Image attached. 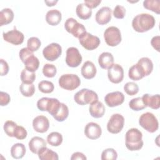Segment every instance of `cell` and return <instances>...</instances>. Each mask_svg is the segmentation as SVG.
I'll use <instances>...</instances> for the list:
<instances>
[{
    "mask_svg": "<svg viewBox=\"0 0 160 160\" xmlns=\"http://www.w3.org/2000/svg\"><path fill=\"white\" fill-rule=\"evenodd\" d=\"M98 63L102 69H108L114 64V57L109 52H103L98 58Z\"/></svg>",
    "mask_w": 160,
    "mask_h": 160,
    "instance_id": "obj_23",
    "label": "cell"
},
{
    "mask_svg": "<svg viewBox=\"0 0 160 160\" xmlns=\"http://www.w3.org/2000/svg\"><path fill=\"white\" fill-rule=\"evenodd\" d=\"M19 55L21 61L24 63L27 58H28L31 55H33V52L29 50L28 48H23L19 51Z\"/></svg>",
    "mask_w": 160,
    "mask_h": 160,
    "instance_id": "obj_45",
    "label": "cell"
},
{
    "mask_svg": "<svg viewBox=\"0 0 160 160\" xmlns=\"http://www.w3.org/2000/svg\"><path fill=\"white\" fill-rule=\"evenodd\" d=\"M104 38L108 46H116L121 41V31L116 26H110L104 32Z\"/></svg>",
    "mask_w": 160,
    "mask_h": 160,
    "instance_id": "obj_7",
    "label": "cell"
},
{
    "mask_svg": "<svg viewBox=\"0 0 160 160\" xmlns=\"http://www.w3.org/2000/svg\"><path fill=\"white\" fill-rule=\"evenodd\" d=\"M41 44V41L37 37H31L27 41L28 48L32 52L36 51L40 48Z\"/></svg>",
    "mask_w": 160,
    "mask_h": 160,
    "instance_id": "obj_41",
    "label": "cell"
},
{
    "mask_svg": "<svg viewBox=\"0 0 160 160\" xmlns=\"http://www.w3.org/2000/svg\"><path fill=\"white\" fill-rule=\"evenodd\" d=\"M32 127L35 131L44 133L46 132L49 128V120L44 116H38L32 121Z\"/></svg>",
    "mask_w": 160,
    "mask_h": 160,
    "instance_id": "obj_17",
    "label": "cell"
},
{
    "mask_svg": "<svg viewBox=\"0 0 160 160\" xmlns=\"http://www.w3.org/2000/svg\"><path fill=\"white\" fill-rule=\"evenodd\" d=\"M38 157L41 160H58V154L51 149L44 147L41 148L38 153Z\"/></svg>",
    "mask_w": 160,
    "mask_h": 160,
    "instance_id": "obj_25",
    "label": "cell"
},
{
    "mask_svg": "<svg viewBox=\"0 0 160 160\" xmlns=\"http://www.w3.org/2000/svg\"><path fill=\"white\" fill-rule=\"evenodd\" d=\"M82 56L79 50L75 47H70L66 51V62L67 65L71 68H76L82 62Z\"/></svg>",
    "mask_w": 160,
    "mask_h": 160,
    "instance_id": "obj_11",
    "label": "cell"
},
{
    "mask_svg": "<svg viewBox=\"0 0 160 160\" xmlns=\"http://www.w3.org/2000/svg\"><path fill=\"white\" fill-rule=\"evenodd\" d=\"M57 72L56 68L51 64H46L42 68V73L47 78H53Z\"/></svg>",
    "mask_w": 160,
    "mask_h": 160,
    "instance_id": "obj_42",
    "label": "cell"
},
{
    "mask_svg": "<svg viewBox=\"0 0 160 160\" xmlns=\"http://www.w3.org/2000/svg\"><path fill=\"white\" fill-rule=\"evenodd\" d=\"M64 28L67 32L72 34L74 37L78 39L86 32L84 25L78 22L77 20L72 18H69L66 19L64 23Z\"/></svg>",
    "mask_w": 160,
    "mask_h": 160,
    "instance_id": "obj_6",
    "label": "cell"
},
{
    "mask_svg": "<svg viewBox=\"0 0 160 160\" xmlns=\"http://www.w3.org/2000/svg\"><path fill=\"white\" fill-rule=\"evenodd\" d=\"M28 145L30 151L32 153L38 154L41 148L46 146V142L41 137L34 136L29 141Z\"/></svg>",
    "mask_w": 160,
    "mask_h": 160,
    "instance_id": "obj_21",
    "label": "cell"
},
{
    "mask_svg": "<svg viewBox=\"0 0 160 160\" xmlns=\"http://www.w3.org/2000/svg\"><path fill=\"white\" fill-rule=\"evenodd\" d=\"M27 131L24 127L21 126H17L14 131V137H15L18 139L22 140L24 139L27 137Z\"/></svg>",
    "mask_w": 160,
    "mask_h": 160,
    "instance_id": "obj_43",
    "label": "cell"
},
{
    "mask_svg": "<svg viewBox=\"0 0 160 160\" xmlns=\"http://www.w3.org/2000/svg\"><path fill=\"white\" fill-rule=\"evenodd\" d=\"M62 53V48L58 44L52 42L45 47L42 50L44 58L49 61H54L57 59Z\"/></svg>",
    "mask_w": 160,
    "mask_h": 160,
    "instance_id": "obj_10",
    "label": "cell"
},
{
    "mask_svg": "<svg viewBox=\"0 0 160 160\" xmlns=\"http://www.w3.org/2000/svg\"><path fill=\"white\" fill-rule=\"evenodd\" d=\"M69 115V109L68 107L62 102H61L60 108L58 109L56 114L53 116V118L59 122L64 121Z\"/></svg>",
    "mask_w": 160,
    "mask_h": 160,
    "instance_id": "obj_31",
    "label": "cell"
},
{
    "mask_svg": "<svg viewBox=\"0 0 160 160\" xmlns=\"http://www.w3.org/2000/svg\"><path fill=\"white\" fill-rule=\"evenodd\" d=\"M129 78L133 81H139L144 78L142 74H141L137 64L132 66L128 72Z\"/></svg>",
    "mask_w": 160,
    "mask_h": 160,
    "instance_id": "obj_36",
    "label": "cell"
},
{
    "mask_svg": "<svg viewBox=\"0 0 160 160\" xmlns=\"http://www.w3.org/2000/svg\"><path fill=\"white\" fill-rule=\"evenodd\" d=\"M44 2L48 6H53L58 2V1H45Z\"/></svg>",
    "mask_w": 160,
    "mask_h": 160,
    "instance_id": "obj_51",
    "label": "cell"
},
{
    "mask_svg": "<svg viewBox=\"0 0 160 160\" xmlns=\"http://www.w3.org/2000/svg\"><path fill=\"white\" fill-rule=\"evenodd\" d=\"M129 106L132 110L136 111L142 110L146 108L142 101V98L140 97L132 99L129 102Z\"/></svg>",
    "mask_w": 160,
    "mask_h": 160,
    "instance_id": "obj_34",
    "label": "cell"
},
{
    "mask_svg": "<svg viewBox=\"0 0 160 160\" xmlns=\"http://www.w3.org/2000/svg\"><path fill=\"white\" fill-rule=\"evenodd\" d=\"M74 101L79 105L91 104L98 101V96L92 90L83 88L74 96Z\"/></svg>",
    "mask_w": 160,
    "mask_h": 160,
    "instance_id": "obj_3",
    "label": "cell"
},
{
    "mask_svg": "<svg viewBox=\"0 0 160 160\" xmlns=\"http://www.w3.org/2000/svg\"><path fill=\"white\" fill-rule=\"evenodd\" d=\"M137 65L144 77L149 75L153 70V63L152 61L147 57H143L139 59Z\"/></svg>",
    "mask_w": 160,
    "mask_h": 160,
    "instance_id": "obj_18",
    "label": "cell"
},
{
    "mask_svg": "<svg viewBox=\"0 0 160 160\" xmlns=\"http://www.w3.org/2000/svg\"><path fill=\"white\" fill-rule=\"evenodd\" d=\"M84 134L90 139H97L101 136L102 129L98 124L90 122L85 126Z\"/></svg>",
    "mask_w": 160,
    "mask_h": 160,
    "instance_id": "obj_15",
    "label": "cell"
},
{
    "mask_svg": "<svg viewBox=\"0 0 160 160\" xmlns=\"http://www.w3.org/2000/svg\"><path fill=\"white\" fill-rule=\"evenodd\" d=\"M118 158V153L113 148L104 149L101 154L102 160H115Z\"/></svg>",
    "mask_w": 160,
    "mask_h": 160,
    "instance_id": "obj_40",
    "label": "cell"
},
{
    "mask_svg": "<svg viewBox=\"0 0 160 160\" xmlns=\"http://www.w3.org/2000/svg\"><path fill=\"white\" fill-rule=\"evenodd\" d=\"M155 23V19L152 15L148 13H141L133 18L132 26L136 32H144L154 28Z\"/></svg>",
    "mask_w": 160,
    "mask_h": 160,
    "instance_id": "obj_1",
    "label": "cell"
},
{
    "mask_svg": "<svg viewBox=\"0 0 160 160\" xmlns=\"http://www.w3.org/2000/svg\"><path fill=\"white\" fill-rule=\"evenodd\" d=\"M124 124V118L120 114H112L107 124L108 131L112 134H118L121 131Z\"/></svg>",
    "mask_w": 160,
    "mask_h": 160,
    "instance_id": "obj_8",
    "label": "cell"
},
{
    "mask_svg": "<svg viewBox=\"0 0 160 160\" xmlns=\"http://www.w3.org/2000/svg\"><path fill=\"white\" fill-rule=\"evenodd\" d=\"M124 95L120 91H114L108 93L104 97V101L109 107H115L123 103Z\"/></svg>",
    "mask_w": 160,
    "mask_h": 160,
    "instance_id": "obj_14",
    "label": "cell"
},
{
    "mask_svg": "<svg viewBox=\"0 0 160 160\" xmlns=\"http://www.w3.org/2000/svg\"><path fill=\"white\" fill-rule=\"evenodd\" d=\"M101 2V0H84V4L90 9H93L99 6Z\"/></svg>",
    "mask_w": 160,
    "mask_h": 160,
    "instance_id": "obj_48",
    "label": "cell"
},
{
    "mask_svg": "<svg viewBox=\"0 0 160 160\" xmlns=\"http://www.w3.org/2000/svg\"><path fill=\"white\" fill-rule=\"evenodd\" d=\"M96 68L94 63L90 61H86L81 69V72L82 76L87 79H90L93 78L96 74Z\"/></svg>",
    "mask_w": 160,
    "mask_h": 160,
    "instance_id": "obj_19",
    "label": "cell"
},
{
    "mask_svg": "<svg viewBox=\"0 0 160 160\" xmlns=\"http://www.w3.org/2000/svg\"><path fill=\"white\" fill-rule=\"evenodd\" d=\"M77 16L81 19H88L92 15V10L84 3L79 4L76 8Z\"/></svg>",
    "mask_w": 160,
    "mask_h": 160,
    "instance_id": "obj_26",
    "label": "cell"
},
{
    "mask_svg": "<svg viewBox=\"0 0 160 160\" xmlns=\"http://www.w3.org/2000/svg\"><path fill=\"white\" fill-rule=\"evenodd\" d=\"M126 14V9L121 5H116L113 11V16L117 19H123Z\"/></svg>",
    "mask_w": 160,
    "mask_h": 160,
    "instance_id": "obj_44",
    "label": "cell"
},
{
    "mask_svg": "<svg viewBox=\"0 0 160 160\" xmlns=\"http://www.w3.org/2000/svg\"><path fill=\"white\" fill-rule=\"evenodd\" d=\"M124 91L129 96L136 94L139 91L138 85L134 82H128L124 86Z\"/></svg>",
    "mask_w": 160,
    "mask_h": 160,
    "instance_id": "obj_38",
    "label": "cell"
},
{
    "mask_svg": "<svg viewBox=\"0 0 160 160\" xmlns=\"http://www.w3.org/2000/svg\"><path fill=\"white\" fill-rule=\"evenodd\" d=\"M36 79V74L34 72L28 71L24 69L21 72V80L22 82L25 84H32Z\"/></svg>",
    "mask_w": 160,
    "mask_h": 160,
    "instance_id": "obj_35",
    "label": "cell"
},
{
    "mask_svg": "<svg viewBox=\"0 0 160 160\" xmlns=\"http://www.w3.org/2000/svg\"><path fill=\"white\" fill-rule=\"evenodd\" d=\"M26 153V147L22 143H16L11 148V156L16 159H21Z\"/></svg>",
    "mask_w": 160,
    "mask_h": 160,
    "instance_id": "obj_28",
    "label": "cell"
},
{
    "mask_svg": "<svg viewBox=\"0 0 160 160\" xmlns=\"http://www.w3.org/2000/svg\"><path fill=\"white\" fill-rule=\"evenodd\" d=\"M139 124L142 128L151 133L156 132L159 128V122L156 117L149 112L143 113L140 116Z\"/></svg>",
    "mask_w": 160,
    "mask_h": 160,
    "instance_id": "obj_4",
    "label": "cell"
},
{
    "mask_svg": "<svg viewBox=\"0 0 160 160\" xmlns=\"http://www.w3.org/2000/svg\"><path fill=\"white\" fill-rule=\"evenodd\" d=\"M2 37L5 41L14 45H19L22 44L24 39L22 32L16 29L7 32H3Z\"/></svg>",
    "mask_w": 160,
    "mask_h": 160,
    "instance_id": "obj_13",
    "label": "cell"
},
{
    "mask_svg": "<svg viewBox=\"0 0 160 160\" xmlns=\"http://www.w3.org/2000/svg\"><path fill=\"white\" fill-rule=\"evenodd\" d=\"M8 72L9 66L8 62L5 60L1 59V76H5L8 73Z\"/></svg>",
    "mask_w": 160,
    "mask_h": 160,
    "instance_id": "obj_47",
    "label": "cell"
},
{
    "mask_svg": "<svg viewBox=\"0 0 160 160\" xmlns=\"http://www.w3.org/2000/svg\"><path fill=\"white\" fill-rule=\"evenodd\" d=\"M89 111L92 117L94 118H102L105 113V107L101 102L97 101L90 104Z\"/></svg>",
    "mask_w": 160,
    "mask_h": 160,
    "instance_id": "obj_22",
    "label": "cell"
},
{
    "mask_svg": "<svg viewBox=\"0 0 160 160\" xmlns=\"http://www.w3.org/2000/svg\"><path fill=\"white\" fill-rule=\"evenodd\" d=\"M14 12L10 8H4L0 12V26H2L4 25L8 24L11 23L14 19Z\"/></svg>",
    "mask_w": 160,
    "mask_h": 160,
    "instance_id": "obj_27",
    "label": "cell"
},
{
    "mask_svg": "<svg viewBox=\"0 0 160 160\" xmlns=\"http://www.w3.org/2000/svg\"><path fill=\"white\" fill-rule=\"evenodd\" d=\"M143 6L158 14H160V2L159 0H145L143 1Z\"/></svg>",
    "mask_w": 160,
    "mask_h": 160,
    "instance_id": "obj_32",
    "label": "cell"
},
{
    "mask_svg": "<svg viewBox=\"0 0 160 160\" xmlns=\"http://www.w3.org/2000/svg\"><path fill=\"white\" fill-rule=\"evenodd\" d=\"M61 12L58 9H51L47 12L46 15V22L51 26L58 25L61 21Z\"/></svg>",
    "mask_w": 160,
    "mask_h": 160,
    "instance_id": "obj_24",
    "label": "cell"
},
{
    "mask_svg": "<svg viewBox=\"0 0 160 160\" xmlns=\"http://www.w3.org/2000/svg\"><path fill=\"white\" fill-rule=\"evenodd\" d=\"M79 41L84 48L89 51L96 49L100 44L99 38L88 32L79 38Z\"/></svg>",
    "mask_w": 160,
    "mask_h": 160,
    "instance_id": "obj_9",
    "label": "cell"
},
{
    "mask_svg": "<svg viewBox=\"0 0 160 160\" xmlns=\"http://www.w3.org/2000/svg\"><path fill=\"white\" fill-rule=\"evenodd\" d=\"M62 136L58 132H52L47 137V142L52 146H59L62 142Z\"/></svg>",
    "mask_w": 160,
    "mask_h": 160,
    "instance_id": "obj_30",
    "label": "cell"
},
{
    "mask_svg": "<svg viewBox=\"0 0 160 160\" xmlns=\"http://www.w3.org/2000/svg\"><path fill=\"white\" fill-rule=\"evenodd\" d=\"M17 124L12 121H7L4 124V131L5 133L9 137H14V131L17 127Z\"/></svg>",
    "mask_w": 160,
    "mask_h": 160,
    "instance_id": "obj_39",
    "label": "cell"
},
{
    "mask_svg": "<svg viewBox=\"0 0 160 160\" xmlns=\"http://www.w3.org/2000/svg\"><path fill=\"white\" fill-rule=\"evenodd\" d=\"M142 99L146 107H149L153 109H158L160 107L159 94L150 95L145 94L142 96Z\"/></svg>",
    "mask_w": 160,
    "mask_h": 160,
    "instance_id": "obj_20",
    "label": "cell"
},
{
    "mask_svg": "<svg viewBox=\"0 0 160 160\" xmlns=\"http://www.w3.org/2000/svg\"><path fill=\"white\" fill-rule=\"evenodd\" d=\"M24 64L26 69L28 71L34 72L39 66V61L38 58L33 54L27 58Z\"/></svg>",
    "mask_w": 160,
    "mask_h": 160,
    "instance_id": "obj_29",
    "label": "cell"
},
{
    "mask_svg": "<svg viewBox=\"0 0 160 160\" xmlns=\"http://www.w3.org/2000/svg\"><path fill=\"white\" fill-rule=\"evenodd\" d=\"M108 69V77L111 82L118 84L122 81L124 78V70L121 65L113 64Z\"/></svg>",
    "mask_w": 160,
    "mask_h": 160,
    "instance_id": "obj_12",
    "label": "cell"
},
{
    "mask_svg": "<svg viewBox=\"0 0 160 160\" xmlns=\"http://www.w3.org/2000/svg\"><path fill=\"white\" fill-rule=\"evenodd\" d=\"M86 156L80 152H74L71 157V160H75V159H81V160H85L86 159Z\"/></svg>",
    "mask_w": 160,
    "mask_h": 160,
    "instance_id": "obj_50",
    "label": "cell"
},
{
    "mask_svg": "<svg viewBox=\"0 0 160 160\" xmlns=\"http://www.w3.org/2000/svg\"><path fill=\"white\" fill-rule=\"evenodd\" d=\"M111 14L112 9L109 7H102L96 14V21L100 25H104L111 21Z\"/></svg>",
    "mask_w": 160,
    "mask_h": 160,
    "instance_id": "obj_16",
    "label": "cell"
},
{
    "mask_svg": "<svg viewBox=\"0 0 160 160\" xmlns=\"http://www.w3.org/2000/svg\"><path fill=\"white\" fill-rule=\"evenodd\" d=\"M11 101L10 96L7 92L1 91L0 92V105L4 106L8 105Z\"/></svg>",
    "mask_w": 160,
    "mask_h": 160,
    "instance_id": "obj_46",
    "label": "cell"
},
{
    "mask_svg": "<svg viewBox=\"0 0 160 160\" xmlns=\"http://www.w3.org/2000/svg\"><path fill=\"white\" fill-rule=\"evenodd\" d=\"M20 92L25 97H31L35 92V87L33 84L22 82L19 86Z\"/></svg>",
    "mask_w": 160,
    "mask_h": 160,
    "instance_id": "obj_33",
    "label": "cell"
},
{
    "mask_svg": "<svg viewBox=\"0 0 160 160\" xmlns=\"http://www.w3.org/2000/svg\"><path fill=\"white\" fill-rule=\"evenodd\" d=\"M142 134L137 128L129 129L125 134L126 147L129 151H138L143 146Z\"/></svg>",
    "mask_w": 160,
    "mask_h": 160,
    "instance_id": "obj_2",
    "label": "cell"
},
{
    "mask_svg": "<svg viewBox=\"0 0 160 160\" xmlns=\"http://www.w3.org/2000/svg\"><path fill=\"white\" fill-rule=\"evenodd\" d=\"M151 46L158 52H159V44H160V37L159 36H154L151 41Z\"/></svg>",
    "mask_w": 160,
    "mask_h": 160,
    "instance_id": "obj_49",
    "label": "cell"
},
{
    "mask_svg": "<svg viewBox=\"0 0 160 160\" xmlns=\"http://www.w3.org/2000/svg\"><path fill=\"white\" fill-rule=\"evenodd\" d=\"M38 89L43 93H51L54 91V86L51 81H41L38 84Z\"/></svg>",
    "mask_w": 160,
    "mask_h": 160,
    "instance_id": "obj_37",
    "label": "cell"
},
{
    "mask_svg": "<svg viewBox=\"0 0 160 160\" xmlns=\"http://www.w3.org/2000/svg\"><path fill=\"white\" fill-rule=\"evenodd\" d=\"M80 84L81 80L76 74H65L59 78V86L66 90L72 91L78 88Z\"/></svg>",
    "mask_w": 160,
    "mask_h": 160,
    "instance_id": "obj_5",
    "label": "cell"
}]
</instances>
